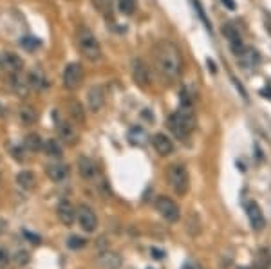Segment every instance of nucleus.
Wrapping results in <instances>:
<instances>
[{"label": "nucleus", "mask_w": 271, "mask_h": 269, "mask_svg": "<svg viewBox=\"0 0 271 269\" xmlns=\"http://www.w3.org/2000/svg\"><path fill=\"white\" fill-rule=\"evenodd\" d=\"M154 62H156L157 72L161 74L163 80L168 83L176 81L181 74V65H183V56L181 51L168 40H163L156 45L154 49Z\"/></svg>", "instance_id": "obj_1"}, {"label": "nucleus", "mask_w": 271, "mask_h": 269, "mask_svg": "<svg viewBox=\"0 0 271 269\" xmlns=\"http://www.w3.org/2000/svg\"><path fill=\"white\" fill-rule=\"evenodd\" d=\"M168 129L172 130V134L176 135L177 139H186L196 129V118H194L192 109L181 107L179 110H176L168 118Z\"/></svg>", "instance_id": "obj_2"}, {"label": "nucleus", "mask_w": 271, "mask_h": 269, "mask_svg": "<svg viewBox=\"0 0 271 269\" xmlns=\"http://www.w3.org/2000/svg\"><path fill=\"white\" fill-rule=\"evenodd\" d=\"M166 179H168V185L174 190V194L179 195V197H185L188 194V188H190V177H188V170L185 165L181 163H174L166 168Z\"/></svg>", "instance_id": "obj_3"}, {"label": "nucleus", "mask_w": 271, "mask_h": 269, "mask_svg": "<svg viewBox=\"0 0 271 269\" xmlns=\"http://www.w3.org/2000/svg\"><path fill=\"white\" fill-rule=\"evenodd\" d=\"M76 42H78V49L87 60L90 62H98L101 58V47H100V42L96 38L89 29L81 27L78 31V36H76Z\"/></svg>", "instance_id": "obj_4"}, {"label": "nucleus", "mask_w": 271, "mask_h": 269, "mask_svg": "<svg viewBox=\"0 0 271 269\" xmlns=\"http://www.w3.org/2000/svg\"><path fill=\"white\" fill-rule=\"evenodd\" d=\"M156 209H157V213H159L166 222H172V224L177 222L181 217V211H179V208H177V204L170 199V197H166V195H159L156 199Z\"/></svg>", "instance_id": "obj_5"}, {"label": "nucleus", "mask_w": 271, "mask_h": 269, "mask_svg": "<svg viewBox=\"0 0 271 269\" xmlns=\"http://www.w3.org/2000/svg\"><path fill=\"white\" fill-rule=\"evenodd\" d=\"M62 81H64V87L69 90H74L76 87H80V83L83 81V67L80 64H69L64 69V74H62Z\"/></svg>", "instance_id": "obj_6"}, {"label": "nucleus", "mask_w": 271, "mask_h": 269, "mask_svg": "<svg viewBox=\"0 0 271 269\" xmlns=\"http://www.w3.org/2000/svg\"><path fill=\"white\" fill-rule=\"evenodd\" d=\"M150 69H148V65L145 62L141 60V58H134L132 62V80L137 87L141 89H148V85H150Z\"/></svg>", "instance_id": "obj_7"}, {"label": "nucleus", "mask_w": 271, "mask_h": 269, "mask_svg": "<svg viewBox=\"0 0 271 269\" xmlns=\"http://www.w3.org/2000/svg\"><path fill=\"white\" fill-rule=\"evenodd\" d=\"M24 67V62L18 55L11 53V51H4L0 53V69L9 72V74H18Z\"/></svg>", "instance_id": "obj_8"}, {"label": "nucleus", "mask_w": 271, "mask_h": 269, "mask_svg": "<svg viewBox=\"0 0 271 269\" xmlns=\"http://www.w3.org/2000/svg\"><path fill=\"white\" fill-rule=\"evenodd\" d=\"M87 107L90 112H100L105 107V90L101 85H92L87 92Z\"/></svg>", "instance_id": "obj_9"}, {"label": "nucleus", "mask_w": 271, "mask_h": 269, "mask_svg": "<svg viewBox=\"0 0 271 269\" xmlns=\"http://www.w3.org/2000/svg\"><path fill=\"white\" fill-rule=\"evenodd\" d=\"M78 222H80L81 229L87 233H92L98 228V217H96L94 209H90L89 206H80L78 208Z\"/></svg>", "instance_id": "obj_10"}, {"label": "nucleus", "mask_w": 271, "mask_h": 269, "mask_svg": "<svg viewBox=\"0 0 271 269\" xmlns=\"http://www.w3.org/2000/svg\"><path fill=\"white\" fill-rule=\"evenodd\" d=\"M222 35L228 38V42H230V47L231 51L235 53L237 56L241 55L242 51H244V44H242V38H241V33H239V29H237L233 24H224L222 25Z\"/></svg>", "instance_id": "obj_11"}, {"label": "nucleus", "mask_w": 271, "mask_h": 269, "mask_svg": "<svg viewBox=\"0 0 271 269\" xmlns=\"http://www.w3.org/2000/svg\"><path fill=\"white\" fill-rule=\"evenodd\" d=\"M246 213H248V219H250L251 228L257 229V231L264 229V226H266V217H264L261 206L257 204L255 201H250L246 204Z\"/></svg>", "instance_id": "obj_12"}, {"label": "nucleus", "mask_w": 271, "mask_h": 269, "mask_svg": "<svg viewBox=\"0 0 271 269\" xmlns=\"http://www.w3.org/2000/svg\"><path fill=\"white\" fill-rule=\"evenodd\" d=\"M56 215H58V220L66 226H70L78 219V211H76L74 206L70 204L69 201H62L58 208H56Z\"/></svg>", "instance_id": "obj_13"}, {"label": "nucleus", "mask_w": 271, "mask_h": 269, "mask_svg": "<svg viewBox=\"0 0 271 269\" xmlns=\"http://www.w3.org/2000/svg\"><path fill=\"white\" fill-rule=\"evenodd\" d=\"M152 146L161 157H166L174 152V143L166 134H154L152 135Z\"/></svg>", "instance_id": "obj_14"}, {"label": "nucleus", "mask_w": 271, "mask_h": 269, "mask_svg": "<svg viewBox=\"0 0 271 269\" xmlns=\"http://www.w3.org/2000/svg\"><path fill=\"white\" fill-rule=\"evenodd\" d=\"M58 132H60V137L62 141L66 143V145H74L76 141H78V130H76V127L70 121H62L60 125H58Z\"/></svg>", "instance_id": "obj_15"}, {"label": "nucleus", "mask_w": 271, "mask_h": 269, "mask_svg": "<svg viewBox=\"0 0 271 269\" xmlns=\"http://www.w3.org/2000/svg\"><path fill=\"white\" fill-rule=\"evenodd\" d=\"M78 172H80V175L83 179H94L96 175H98V166H96L94 161L83 155V157L78 159Z\"/></svg>", "instance_id": "obj_16"}, {"label": "nucleus", "mask_w": 271, "mask_h": 269, "mask_svg": "<svg viewBox=\"0 0 271 269\" xmlns=\"http://www.w3.org/2000/svg\"><path fill=\"white\" fill-rule=\"evenodd\" d=\"M69 172L70 168L64 163H53V165L47 166V175H49L51 181H55V183H60V181L67 179L69 177Z\"/></svg>", "instance_id": "obj_17"}, {"label": "nucleus", "mask_w": 271, "mask_h": 269, "mask_svg": "<svg viewBox=\"0 0 271 269\" xmlns=\"http://www.w3.org/2000/svg\"><path fill=\"white\" fill-rule=\"evenodd\" d=\"M16 183H18V186H20L22 190H27V192H29V190L35 188L36 177L31 170H22V172L16 174Z\"/></svg>", "instance_id": "obj_18"}, {"label": "nucleus", "mask_w": 271, "mask_h": 269, "mask_svg": "<svg viewBox=\"0 0 271 269\" xmlns=\"http://www.w3.org/2000/svg\"><path fill=\"white\" fill-rule=\"evenodd\" d=\"M148 141V135L141 127H132L129 130V143L134 146H145V143Z\"/></svg>", "instance_id": "obj_19"}, {"label": "nucleus", "mask_w": 271, "mask_h": 269, "mask_svg": "<svg viewBox=\"0 0 271 269\" xmlns=\"http://www.w3.org/2000/svg\"><path fill=\"white\" fill-rule=\"evenodd\" d=\"M271 266V255L266 248H261L255 253V260H253V268L255 269H270Z\"/></svg>", "instance_id": "obj_20"}, {"label": "nucleus", "mask_w": 271, "mask_h": 269, "mask_svg": "<svg viewBox=\"0 0 271 269\" xmlns=\"http://www.w3.org/2000/svg\"><path fill=\"white\" fill-rule=\"evenodd\" d=\"M100 262H101V266L105 269H118L120 268V255H116V253H112V251H107V253H103L100 257Z\"/></svg>", "instance_id": "obj_21"}, {"label": "nucleus", "mask_w": 271, "mask_h": 269, "mask_svg": "<svg viewBox=\"0 0 271 269\" xmlns=\"http://www.w3.org/2000/svg\"><path fill=\"white\" fill-rule=\"evenodd\" d=\"M24 146L29 152H40V150H44V141L38 134H29L24 139Z\"/></svg>", "instance_id": "obj_22"}, {"label": "nucleus", "mask_w": 271, "mask_h": 269, "mask_svg": "<svg viewBox=\"0 0 271 269\" xmlns=\"http://www.w3.org/2000/svg\"><path fill=\"white\" fill-rule=\"evenodd\" d=\"M69 116L76 121V123H83V121H85V118H83V109H81L80 101H76V100L69 101Z\"/></svg>", "instance_id": "obj_23"}, {"label": "nucleus", "mask_w": 271, "mask_h": 269, "mask_svg": "<svg viewBox=\"0 0 271 269\" xmlns=\"http://www.w3.org/2000/svg\"><path fill=\"white\" fill-rule=\"evenodd\" d=\"M44 150H45V154L49 155L51 159H53V157H60V155H62V145L58 143V141H55V139L45 141V143H44Z\"/></svg>", "instance_id": "obj_24"}, {"label": "nucleus", "mask_w": 271, "mask_h": 269, "mask_svg": "<svg viewBox=\"0 0 271 269\" xmlns=\"http://www.w3.org/2000/svg\"><path fill=\"white\" fill-rule=\"evenodd\" d=\"M239 58H241V62L244 65H255L259 64V55H257V51L250 49V47H244V51H242L241 55H239Z\"/></svg>", "instance_id": "obj_25"}, {"label": "nucleus", "mask_w": 271, "mask_h": 269, "mask_svg": "<svg viewBox=\"0 0 271 269\" xmlns=\"http://www.w3.org/2000/svg\"><path fill=\"white\" fill-rule=\"evenodd\" d=\"M27 83H29L31 89H42L45 85V81L38 70H31L29 74H27Z\"/></svg>", "instance_id": "obj_26"}, {"label": "nucleus", "mask_w": 271, "mask_h": 269, "mask_svg": "<svg viewBox=\"0 0 271 269\" xmlns=\"http://www.w3.org/2000/svg\"><path fill=\"white\" fill-rule=\"evenodd\" d=\"M18 114H20V121L24 125H33L36 121V112L31 107H22Z\"/></svg>", "instance_id": "obj_27"}, {"label": "nucleus", "mask_w": 271, "mask_h": 269, "mask_svg": "<svg viewBox=\"0 0 271 269\" xmlns=\"http://www.w3.org/2000/svg\"><path fill=\"white\" fill-rule=\"evenodd\" d=\"M92 4H94V7L100 11V13H103V15H111L114 0H92Z\"/></svg>", "instance_id": "obj_28"}, {"label": "nucleus", "mask_w": 271, "mask_h": 269, "mask_svg": "<svg viewBox=\"0 0 271 269\" xmlns=\"http://www.w3.org/2000/svg\"><path fill=\"white\" fill-rule=\"evenodd\" d=\"M118 7H120L123 15H134L136 0H118Z\"/></svg>", "instance_id": "obj_29"}, {"label": "nucleus", "mask_w": 271, "mask_h": 269, "mask_svg": "<svg viewBox=\"0 0 271 269\" xmlns=\"http://www.w3.org/2000/svg\"><path fill=\"white\" fill-rule=\"evenodd\" d=\"M192 5H194V7H196L197 15H199V18H201V22H203V24H204L206 27H208V29H211V22L208 20V16H206L204 9H203L201 2H199V0H192Z\"/></svg>", "instance_id": "obj_30"}, {"label": "nucleus", "mask_w": 271, "mask_h": 269, "mask_svg": "<svg viewBox=\"0 0 271 269\" xmlns=\"http://www.w3.org/2000/svg\"><path fill=\"white\" fill-rule=\"evenodd\" d=\"M20 45L25 51H36L40 42L36 40V38H33V36H24V38H20Z\"/></svg>", "instance_id": "obj_31"}, {"label": "nucleus", "mask_w": 271, "mask_h": 269, "mask_svg": "<svg viewBox=\"0 0 271 269\" xmlns=\"http://www.w3.org/2000/svg\"><path fill=\"white\" fill-rule=\"evenodd\" d=\"M29 260H31V255L27 253V251H16L15 262L18 266H27V264H29Z\"/></svg>", "instance_id": "obj_32"}, {"label": "nucleus", "mask_w": 271, "mask_h": 269, "mask_svg": "<svg viewBox=\"0 0 271 269\" xmlns=\"http://www.w3.org/2000/svg\"><path fill=\"white\" fill-rule=\"evenodd\" d=\"M67 246H69L70 249H81L83 246H85V240L80 239V237H70L69 242H67Z\"/></svg>", "instance_id": "obj_33"}, {"label": "nucleus", "mask_w": 271, "mask_h": 269, "mask_svg": "<svg viewBox=\"0 0 271 269\" xmlns=\"http://www.w3.org/2000/svg\"><path fill=\"white\" fill-rule=\"evenodd\" d=\"M7 260H9V255H7V251L0 249V264H5Z\"/></svg>", "instance_id": "obj_34"}, {"label": "nucleus", "mask_w": 271, "mask_h": 269, "mask_svg": "<svg viewBox=\"0 0 271 269\" xmlns=\"http://www.w3.org/2000/svg\"><path fill=\"white\" fill-rule=\"evenodd\" d=\"M221 2L228 7V9H235V2H233V0H221Z\"/></svg>", "instance_id": "obj_35"}, {"label": "nucleus", "mask_w": 271, "mask_h": 269, "mask_svg": "<svg viewBox=\"0 0 271 269\" xmlns=\"http://www.w3.org/2000/svg\"><path fill=\"white\" fill-rule=\"evenodd\" d=\"M5 228H7V224H5V220L2 219V217H0V235L4 233V231H5Z\"/></svg>", "instance_id": "obj_36"}, {"label": "nucleus", "mask_w": 271, "mask_h": 269, "mask_svg": "<svg viewBox=\"0 0 271 269\" xmlns=\"http://www.w3.org/2000/svg\"><path fill=\"white\" fill-rule=\"evenodd\" d=\"M185 269H203V268H201V266H199V264H188Z\"/></svg>", "instance_id": "obj_37"}, {"label": "nucleus", "mask_w": 271, "mask_h": 269, "mask_svg": "<svg viewBox=\"0 0 271 269\" xmlns=\"http://www.w3.org/2000/svg\"><path fill=\"white\" fill-rule=\"evenodd\" d=\"M241 269H246V268H241Z\"/></svg>", "instance_id": "obj_38"}]
</instances>
